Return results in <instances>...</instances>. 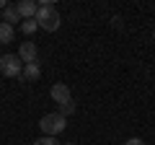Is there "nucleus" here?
<instances>
[{
    "label": "nucleus",
    "mask_w": 155,
    "mask_h": 145,
    "mask_svg": "<svg viewBox=\"0 0 155 145\" xmlns=\"http://www.w3.org/2000/svg\"><path fill=\"white\" fill-rule=\"evenodd\" d=\"M36 23H39V29H44V31H57V29H60L62 18H60V13H57V8H54L52 0H41V3H39Z\"/></svg>",
    "instance_id": "obj_1"
},
{
    "label": "nucleus",
    "mask_w": 155,
    "mask_h": 145,
    "mask_svg": "<svg viewBox=\"0 0 155 145\" xmlns=\"http://www.w3.org/2000/svg\"><path fill=\"white\" fill-rule=\"evenodd\" d=\"M39 127L47 137H57L67 130V117H62L60 112H52V114H44V117L39 119Z\"/></svg>",
    "instance_id": "obj_2"
},
{
    "label": "nucleus",
    "mask_w": 155,
    "mask_h": 145,
    "mask_svg": "<svg viewBox=\"0 0 155 145\" xmlns=\"http://www.w3.org/2000/svg\"><path fill=\"white\" fill-rule=\"evenodd\" d=\"M23 62L18 60V55H3L0 57V75L5 78H21Z\"/></svg>",
    "instance_id": "obj_3"
},
{
    "label": "nucleus",
    "mask_w": 155,
    "mask_h": 145,
    "mask_svg": "<svg viewBox=\"0 0 155 145\" xmlns=\"http://www.w3.org/2000/svg\"><path fill=\"white\" fill-rule=\"evenodd\" d=\"M49 96L54 99L57 106L72 101V93H70V86H67V83H54V86H52V91H49Z\"/></svg>",
    "instance_id": "obj_4"
},
{
    "label": "nucleus",
    "mask_w": 155,
    "mask_h": 145,
    "mask_svg": "<svg viewBox=\"0 0 155 145\" xmlns=\"http://www.w3.org/2000/svg\"><path fill=\"white\" fill-rule=\"evenodd\" d=\"M36 57H39V49H36V44H34V42H23V44L18 47V60H21L23 65L36 62Z\"/></svg>",
    "instance_id": "obj_5"
},
{
    "label": "nucleus",
    "mask_w": 155,
    "mask_h": 145,
    "mask_svg": "<svg viewBox=\"0 0 155 145\" xmlns=\"http://www.w3.org/2000/svg\"><path fill=\"white\" fill-rule=\"evenodd\" d=\"M16 8H18V16L23 18V21H28V18H36V3L34 0H21V3H16Z\"/></svg>",
    "instance_id": "obj_6"
},
{
    "label": "nucleus",
    "mask_w": 155,
    "mask_h": 145,
    "mask_svg": "<svg viewBox=\"0 0 155 145\" xmlns=\"http://www.w3.org/2000/svg\"><path fill=\"white\" fill-rule=\"evenodd\" d=\"M39 75H41V67H39V62H28V65H23L21 80H39Z\"/></svg>",
    "instance_id": "obj_7"
},
{
    "label": "nucleus",
    "mask_w": 155,
    "mask_h": 145,
    "mask_svg": "<svg viewBox=\"0 0 155 145\" xmlns=\"http://www.w3.org/2000/svg\"><path fill=\"white\" fill-rule=\"evenodd\" d=\"M13 36H16V29L11 26V23H0V44H8V42H13Z\"/></svg>",
    "instance_id": "obj_8"
},
{
    "label": "nucleus",
    "mask_w": 155,
    "mask_h": 145,
    "mask_svg": "<svg viewBox=\"0 0 155 145\" xmlns=\"http://www.w3.org/2000/svg\"><path fill=\"white\" fill-rule=\"evenodd\" d=\"M3 21H5V23H11V26L21 21V16H18V8L13 5V3H8V8L3 11Z\"/></svg>",
    "instance_id": "obj_9"
},
{
    "label": "nucleus",
    "mask_w": 155,
    "mask_h": 145,
    "mask_svg": "<svg viewBox=\"0 0 155 145\" xmlns=\"http://www.w3.org/2000/svg\"><path fill=\"white\" fill-rule=\"evenodd\" d=\"M36 29H39L36 18H28V21H23V23H21V31H23V34H34Z\"/></svg>",
    "instance_id": "obj_10"
},
{
    "label": "nucleus",
    "mask_w": 155,
    "mask_h": 145,
    "mask_svg": "<svg viewBox=\"0 0 155 145\" xmlns=\"http://www.w3.org/2000/svg\"><path fill=\"white\" fill-rule=\"evenodd\" d=\"M72 112H75V101H67V104L60 106V114H62V117H70Z\"/></svg>",
    "instance_id": "obj_11"
},
{
    "label": "nucleus",
    "mask_w": 155,
    "mask_h": 145,
    "mask_svg": "<svg viewBox=\"0 0 155 145\" xmlns=\"http://www.w3.org/2000/svg\"><path fill=\"white\" fill-rule=\"evenodd\" d=\"M34 145H60V143H57V137H47V135H44V137L34 140Z\"/></svg>",
    "instance_id": "obj_12"
},
{
    "label": "nucleus",
    "mask_w": 155,
    "mask_h": 145,
    "mask_svg": "<svg viewBox=\"0 0 155 145\" xmlns=\"http://www.w3.org/2000/svg\"><path fill=\"white\" fill-rule=\"evenodd\" d=\"M124 145H145V140H140V137H129Z\"/></svg>",
    "instance_id": "obj_13"
},
{
    "label": "nucleus",
    "mask_w": 155,
    "mask_h": 145,
    "mask_svg": "<svg viewBox=\"0 0 155 145\" xmlns=\"http://www.w3.org/2000/svg\"><path fill=\"white\" fill-rule=\"evenodd\" d=\"M5 8H8V3H5V0H0V11H5Z\"/></svg>",
    "instance_id": "obj_14"
},
{
    "label": "nucleus",
    "mask_w": 155,
    "mask_h": 145,
    "mask_svg": "<svg viewBox=\"0 0 155 145\" xmlns=\"http://www.w3.org/2000/svg\"><path fill=\"white\" fill-rule=\"evenodd\" d=\"M65 145H75V143H65Z\"/></svg>",
    "instance_id": "obj_15"
},
{
    "label": "nucleus",
    "mask_w": 155,
    "mask_h": 145,
    "mask_svg": "<svg viewBox=\"0 0 155 145\" xmlns=\"http://www.w3.org/2000/svg\"><path fill=\"white\" fill-rule=\"evenodd\" d=\"M0 23H3V16H0Z\"/></svg>",
    "instance_id": "obj_16"
},
{
    "label": "nucleus",
    "mask_w": 155,
    "mask_h": 145,
    "mask_svg": "<svg viewBox=\"0 0 155 145\" xmlns=\"http://www.w3.org/2000/svg\"><path fill=\"white\" fill-rule=\"evenodd\" d=\"M153 39H155V31H153Z\"/></svg>",
    "instance_id": "obj_17"
}]
</instances>
